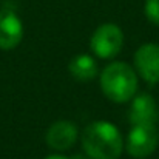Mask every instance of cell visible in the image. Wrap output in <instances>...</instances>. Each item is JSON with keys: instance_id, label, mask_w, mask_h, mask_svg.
<instances>
[{"instance_id": "cell-1", "label": "cell", "mask_w": 159, "mask_h": 159, "mask_svg": "<svg viewBox=\"0 0 159 159\" xmlns=\"http://www.w3.org/2000/svg\"><path fill=\"white\" fill-rule=\"evenodd\" d=\"M82 148L90 159H119L124 141L116 125L107 120H94L84 128Z\"/></svg>"}, {"instance_id": "cell-2", "label": "cell", "mask_w": 159, "mask_h": 159, "mask_svg": "<svg viewBox=\"0 0 159 159\" xmlns=\"http://www.w3.org/2000/svg\"><path fill=\"white\" fill-rule=\"evenodd\" d=\"M101 88L107 99L116 104L130 102L138 93L136 71L125 62H113L101 73Z\"/></svg>"}, {"instance_id": "cell-3", "label": "cell", "mask_w": 159, "mask_h": 159, "mask_svg": "<svg viewBox=\"0 0 159 159\" xmlns=\"http://www.w3.org/2000/svg\"><path fill=\"white\" fill-rule=\"evenodd\" d=\"M124 45V33L114 23H104L93 33L90 48L99 59H113L120 53Z\"/></svg>"}, {"instance_id": "cell-4", "label": "cell", "mask_w": 159, "mask_h": 159, "mask_svg": "<svg viewBox=\"0 0 159 159\" xmlns=\"http://www.w3.org/2000/svg\"><path fill=\"white\" fill-rule=\"evenodd\" d=\"M158 147V131L155 125H133L127 138V152L136 159H145Z\"/></svg>"}, {"instance_id": "cell-5", "label": "cell", "mask_w": 159, "mask_h": 159, "mask_svg": "<svg viewBox=\"0 0 159 159\" xmlns=\"http://www.w3.org/2000/svg\"><path fill=\"white\" fill-rule=\"evenodd\" d=\"M23 39V23L11 8L0 9V50H14Z\"/></svg>"}, {"instance_id": "cell-6", "label": "cell", "mask_w": 159, "mask_h": 159, "mask_svg": "<svg viewBox=\"0 0 159 159\" xmlns=\"http://www.w3.org/2000/svg\"><path fill=\"white\" fill-rule=\"evenodd\" d=\"M134 66L139 76L148 84L159 82V45L144 43L134 54Z\"/></svg>"}, {"instance_id": "cell-7", "label": "cell", "mask_w": 159, "mask_h": 159, "mask_svg": "<svg viewBox=\"0 0 159 159\" xmlns=\"http://www.w3.org/2000/svg\"><path fill=\"white\" fill-rule=\"evenodd\" d=\"M159 113L156 101L148 93H141L131 99L128 119L131 125H155Z\"/></svg>"}, {"instance_id": "cell-8", "label": "cell", "mask_w": 159, "mask_h": 159, "mask_svg": "<svg viewBox=\"0 0 159 159\" xmlns=\"http://www.w3.org/2000/svg\"><path fill=\"white\" fill-rule=\"evenodd\" d=\"M77 136H79L77 127L73 122L62 119V120H56L48 128L45 139H47V144L53 150L65 152V150H70L76 144Z\"/></svg>"}, {"instance_id": "cell-9", "label": "cell", "mask_w": 159, "mask_h": 159, "mask_svg": "<svg viewBox=\"0 0 159 159\" xmlns=\"http://www.w3.org/2000/svg\"><path fill=\"white\" fill-rule=\"evenodd\" d=\"M70 74L79 82H90L98 76V63L90 54H77L68 63Z\"/></svg>"}, {"instance_id": "cell-10", "label": "cell", "mask_w": 159, "mask_h": 159, "mask_svg": "<svg viewBox=\"0 0 159 159\" xmlns=\"http://www.w3.org/2000/svg\"><path fill=\"white\" fill-rule=\"evenodd\" d=\"M144 12L153 25L159 26V0H145Z\"/></svg>"}, {"instance_id": "cell-11", "label": "cell", "mask_w": 159, "mask_h": 159, "mask_svg": "<svg viewBox=\"0 0 159 159\" xmlns=\"http://www.w3.org/2000/svg\"><path fill=\"white\" fill-rule=\"evenodd\" d=\"M45 159H68L66 156H62V155H51V156H48V158Z\"/></svg>"}, {"instance_id": "cell-12", "label": "cell", "mask_w": 159, "mask_h": 159, "mask_svg": "<svg viewBox=\"0 0 159 159\" xmlns=\"http://www.w3.org/2000/svg\"><path fill=\"white\" fill-rule=\"evenodd\" d=\"M73 159H90V158L87 155H84V156L82 155H76V156H73Z\"/></svg>"}]
</instances>
